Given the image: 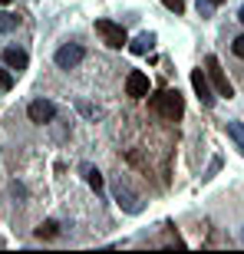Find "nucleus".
Masks as SVG:
<instances>
[{"label":"nucleus","mask_w":244,"mask_h":254,"mask_svg":"<svg viewBox=\"0 0 244 254\" xmlns=\"http://www.w3.org/2000/svg\"><path fill=\"white\" fill-rule=\"evenodd\" d=\"M149 109L155 116H162V119L175 123V119H182V113H185V99H182L179 89H159L155 96H149Z\"/></svg>","instance_id":"obj_1"},{"label":"nucleus","mask_w":244,"mask_h":254,"mask_svg":"<svg viewBox=\"0 0 244 254\" xmlns=\"http://www.w3.org/2000/svg\"><path fill=\"white\" fill-rule=\"evenodd\" d=\"M205 73H208V79H211L218 96H225V99L235 96V86L228 83V76H225V69H221V63H218V57H205Z\"/></svg>","instance_id":"obj_2"},{"label":"nucleus","mask_w":244,"mask_h":254,"mask_svg":"<svg viewBox=\"0 0 244 254\" xmlns=\"http://www.w3.org/2000/svg\"><path fill=\"white\" fill-rule=\"evenodd\" d=\"M96 33L103 37L106 47L113 50H122L129 40H125V30H122V23H113V20H96Z\"/></svg>","instance_id":"obj_3"},{"label":"nucleus","mask_w":244,"mask_h":254,"mask_svg":"<svg viewBox=\"0 0 244 254\" xmlns=\"http://www.w3.org/2000/svg\"><path fill=\"white\" fill-rule=\"evenodd\" d=\"M191 86H195V93H198V99H201V106H215L218 93H215V86H211V79H208L205 69H191Z\"/></svg>","instance_id":"obj_4"},{"label":"nucleus","mask_w":244,"mask_h":254,"mask_svg":"<svg viewBox=\"0 0 244 254\" xmlns=\"http://www.w3.org/2000/svg\"><path fill=\"white\" fill-rule=\"evenodd\" d=\"M27 116H30V123H37V126H47L57 119V106L50 103V99H33V103L27 106Z\"/></svg>","instance_id":"obj_5"},{"label":"nucleus","mask_w":244,"mask_h":254,"mask_svg":"<svg viewBox=\"0 0 244 254\" xmlns=\"http://www.w3.org/2000/svg\"><path fill=\"white\" fill-rule=\"evenodd\" d=\"M86 57V50L79 47V43H66V47L57 50V66L60 69H73V66H79Z\"/></svg>","instance_id":"obj_6"},{"label":"nucleus","mask_w":244,"mask_h":254,"mask_svg":"<svg viewBox=\"0 0 244 254\" xmlns=\"http://www.w3.org/2000/svg\"><path fill=\"white\" fill-rule=\"evenodd\" d=\"M125 96H132V99L149 96V76L142 73V69H132V73L125 76Z\"/></svg>","instance_id":"obj_7"},{"label":"nucleus","mask_w":244,"mask_h":254,"mask_svg":"<svg viewBox=\"0 0 244 254\" xmlns=\"http://www.w3.org/2000/svg\"><path fill=\"white\" fill-rule=\"evenodd\" d=\"M116 201H119V208H125L129 215H139L142 211V201H139V195H132L125 185H122V179L116 182Z\"/></svg>","instance_id":"obj_8"},{"label":"nucleus","mask_w":244,"mask_h":254,"mask_svg":"<svg viewBox=\"0 0 244 254\" xmlns=\"http://www.w3.org/2000/svg\"><path fill=\"white\" fill-rule=\"evenodd\" d=\"M3 63L10 66V69H27V63H30V57H27V50H20V47H7L3 50Z\"/></svg>","instance_id":"obj_9"},{"label":"nucleus","mask_w":244,"mask_h":254,"mask_svg":"<svg viewBox=\"0 0 244 254\" xmlns=\"http://www.w3.org/2000/svg\"><path fill=\"white\" fill-rule=\"evenodd\" d=\"M152 43H155V37H152V33H139V37L129 43V50L135 53V57H145V53L152 50Z\"/></svg>","instance_id":"obj_10"},{"label":"nucleus","mask_w":244,"mask_h":254,"mask_svg":"<svg viewBox=\"0 0 244 254\" xmlns=\"http://www.w3.org/2000/svg\"><path fill=\"white\" fill-rule=\"evenodd\" d=\"M228 135H231V139L238 142V149L244 152V126L241 123H228Z\"/></svg>","instance_id":"obj_11"},{"label":"nucleus","mask_w":244,"mask_h":254,"mask_svg":"<svg viewBox=\"0 0 244 254\" xmlns=\"http://www.w3.org/2000/svg\"><path fill=\"white\" fill-rule=\"evenodd\" d=\"M37 235L40 238H57L60 235V225H57V221H43V225L37 228Z\"/></svg>","instance_id":"obj_12"},{"label":"nucleus","mask_w":244,"mask_h":254,"mask_svg":"<svg viewBox=\"0 0 244 254\" xmlns=\"http://www.w3.org/2000/svg\"><path fill=\"white\" fill-rule=\"evenodd\" d=\"M86 182H89V185H93L96 191L103 189V175H99V172H96V169H86Z\"/></svg>","instance_id":"obj_13"},{"label":"nucleus","mask_w":244,"mask_h":254,"mask_svg":"<svg viewBox=\"0 0 244 254\" xmlns=\"http://www.w3.org/2000/svg\"><path fill=\"white\" fill-rule=\"evenodd\" d=\"M162 3H165L172 13H182V10H185V0H162Z\"/></svg>","instance_id":"obj_14"},{"label":"nucleus","mask_w":244,"mask_h":254,"mask_svg":"<svg viewBox=\"0 0 244 254\" xmlns=\"http://www.w3.org/2000/svg\"><path fill=\"white\" fill-rule=\"evenodd\" d=\"M10 86H13V76H10L7 69L0 66V89H10Z\"/></svg>","instance_id":"obj_15"},{"label":"nucleus","mask_w":244,"mask_h":254,"mask_svg":"<svg viewBox=\"0 0 244 254\" xmlns=\"http://www.w3.org/2000/svg\"><path fill=\"white\" fill-rule=\"evenodd\" d=\"M231 50H235V57H241V60H244V37H238L235 43H231Z\"/></svg>","instance_id":"obj_16"},{"label":"nucleus","mask_w":244,"mask_h":254,"mask_svg":"<svg viewBox=\"0 0 244 254\" xmlns=\"http://www.w3.org/2000/svg\"><path fill=\"white\" fill-rule=\"evenodd\" d=\"M0 27H3V30H13V27H20V17H7L3 23H0Z\"/></svg>","instance_id":"obj_17"},{"label":"nucleus","mask_w":244,"mask_h":254,"mask_svg":"<svg viewBox=\"0 0 244 254\" xmlns=\"http://www.w3.org/2000/svg\"><path fill=\"white\" fill-rule=\"evenodd\" d=\"M205 3H211V7H218V3H225V0H205Z\"/></svg>","instance_id":"obj_18"},{"label":"nucleus","mask_w":244,"mask_h":254,"mask_svg":"<svg viewBox=\"0 0 244 254\" xmlns=\"http://www.w3.org/2000/svg\"><path fill=\"white\" fill-rule=\"evenodd\" d=\"M238 17H241V23H244V7H241V13H238Z\"/></svg>","instance_id":"obj_19"},{"label":"nucleus","mask_w":244,"mask_h":254,"mask_svg":"<svg viewBox=\"0 0 244 254\" xmlns=\"http://www.w3.org/2000/svg\"><path fill=\"white\" fill-rule=\"evenodd\" d=\"M7 3H10V0H0V7H7Z\"/></svg>","instance_id":"obj_20"}]
</instances>
